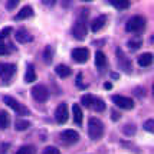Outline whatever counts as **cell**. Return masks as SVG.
<instances>
[{"mask_svg": "<svg viewBox=\"0 0 154 154\" xmlns=\"http://www.w3.org/2000/svg\"><path fill=\"white\" fill-rule=\"evenodd\" d=\"M102 134H104V124H102V121L100 118H97V117L89 118V121H88V135H89V138L97 141L102 137Z\"/></svg>", "mask_w": 154, "mask_h": 154, "instance_id": "6da1fadb", "label": "cell"}, {"mask_svg": "<svg viewBox=\"0 0 154 154\" xmlns=\"http://www.w3.org/2000/svg\"><path fill=\"white\" fill-rule=\"evenodd\" d=\"M146 27V19L143 16H133L125 25V30L130 33H141Z\"/></svg>", "mask_w": 154, "mask_h": 154, "instance_id": "7a4b0ae2", "label": "cell"}, {"mask_svg": "<svg viewBox=\"0 0 154 154\" xmlns=\"http://www.w3.org/2000/svg\"><path fill=\"white\" fill-rule=\"evenodd\" d=\"M32 97H33V100L36 102H40V104H43V102H46L48 98H49V91H48V88L45 85H35L32 88Z\"/></svg>", "mask_w": 154, "mask_h": 154, "instance_id": "3957f363", "label": "cell"}, {"mask_svg": "<svg viewBox=\"0 0 154 154\" xmlns=\"http://www.w3.org/2000/svg\"><path fill=\"white\" fill-rule=\"evenodd\" d=\"M3 101L6 102L7 107H10L14 112H17L19 115H29L30 114V112H29V109H27L25 105H22L20 102H17V101L14 100V98H12V97H7L6 95V97L3 98Z\"/></svg>", "mask_w": 154, "mask_h": 154, "instance_id": "277c9868", "label": "cell"}, {"mask_svg": "<svg viewBox=\"0 0 154 154\" xmlns=\"http://www.w3.org/2000/svg\"><path fill=\"white\" fill-rule=\"evenodd\" d=\"M112 101L117 107H120L121 109H133L134 108V101L128 97H122V95H114Z\"/></svg>", "mask_w": 154, "mask_h": 154, "instance_id": "5b68a950", "label": "cell"}, {"mask_svg": "<svg viewBox=\"0 0 154 154\" xmlns=\"http://www.w3.org/2000/svg\"><path fill=\"white\" fill-rule=\"evenodd\" d=\"M87 33H88V29H87V25H85L84 20L76 22V23L74 25V27H72V35H74L75 39H78V40L85 39Z\"/></svg>", "mask_w": 154, "mask_h": 154, "instance_id": "8992f818", "label": "cell"}, {"mask_svg": "<svg viewBox=\"0 0 154 154\" xmlns=\"http://www.w3.org/2000/svg\"><path fill=\"white\" fill-rule=\"evenodd\" d=\"M68 115H69V109H68V104L62 102L58 105L56 111H55V118H56V122L59 124H65L68 121Z\"/></svg>", "mask_w": 154, "mask_h": 154, "instance_id": "52a82bcc", "label": "cell"}, {"mask_svg": "<svg viewBox=\"0 0 154 154\" xmlns=\"http://www.w3.org/2000/svg\"><path fill=\"white\" fill-rule=\"evenodd\" d=\"M89 58V51L87 48H75L72 51V59L78 63H85Z\"/></svg>", "mask_w": 154, "mask_h": 154, "instance_id": "ba28073f", "label": "cell"}, {"mask_svg": "<svg viewBox=\"0 0 154 154\" xmlns=\"http://www.w3.org/2000/svg\"><path fill=\"white\" fill-rule=\"evenodd\" d=\"M14 74H16L14 63H0V78L2 79H10Z\"/></svg>", "mask_w": 154, "mask_h": 154, "instance_id": "9c48e42d", "label": "cell"}, {"mask_svg": "<svg viewBox=\"0 0 154 154\" xmlns=\"http://www.w3.org/2000/svg\"><path fill=\"white\" fill-rule=\"evenodd\" d=\"M60 140L63 141L65 144H75L76 141L79 140V134L75 130H65L60 133Z\"/></svg>", "mask_w": 154, "mask_h": 154, "instance_id": "30bf717a", "label": "cell"}, {"mask_svg": "<svg viewBox=\"0 0 154 154\" xmlns=\"http://www.w3.org/2000/svg\"><path fill=\"white\" fill-rule=\"evenodd\" d=\"M117 58H118V65L122 71H125L127 74H130L133 71V66H131V60L128 59L125 55L122 54L121 49H117Z\"/></svg>", "mask_w": 154, "mask_h": 154, "instance_id": "8fae6325", "label": "cell"}, {"mask_svg": "<svg viewBox=\"0 0 154 154\" xmlns=\"http://www.w3.org/2000/svg\"><path fill=\"white\" fill-rule=\"evenodd\" d=\"M14 38H16V40H17L19 43H29V42H32V40H33L32 35L29 33L27 30H25V29L17 30V32L14 33Z\"/></svg>", "mask_w": 154, "mask_h": 154, "instance_id": "7c38bea8", "label": "cell"}, {"mask_svg": "<svg viewBox=\"0 0 154 154\" xmlns=\"http://www.w3.org/2000/svg\"><path fill=\"white\" fill-rule=\"evenodd\" d=\"M105 23H107V17L105 16H98L91 22V30L92 32H100L101 29L105 26Z\"/></svg>", "mask_w": 154, "mask_h": 154, "instance_id": "4fadbf2b", "label": "cell"}, {"mask_svg": "<svg viewBox=\"0 0 154 154\" xmlns=\"http://www.w3.org/2000/svg\"><path fill=\"white\" fill-rule=\"evenodd\" d=\"M107 63H108V60H107L105 54L101 52V51H97V54H95V65H97V68L100 71H102V69H105Z\"/></svg>", "mask_w": 154, "mask_h": 154, "instance_id": "5bb4252c", "label": "cell"}, {"mask_svg": "<svg viewBox=\"0 0 154 154\" xmlns=\"http://www.w3.org/2000/svg\"><path fill=\"white\" fill-rule=\"evenodd\" d=\"M32 16H33V9L30 6H25V7H22V10L14 16V20L19 22V20H25L27 17H32Z\"/></svg>", "mask_w": 154, "mask_h": 154, "instance_id": "9a60e30c", "label": "cell"}, {"mask_svg": "<svg viewBox=\"0 0 154 154\" xmlns=\"http://www.w3.org/2000/svg\"><path fill=\"white\" fill-rule=\"evenodd\" d=\"M153 60H154V55L153 54H143V55H140L138 56V65L140 66H143V68H147V66H150L151 63H153Z\"/></svg>", "mask_w": 154, "mask_h": 154, "instance_id": "2e32d148", "label": "cell"}, {"mask_svg": "<svg viewBox=\"0 0 154 154\" xmlns=\"http://www.w3.org/2000/svg\"><path fill=\"white\" fill-rule=\"evenodd\" d=\"M55 72L60 78H68L69 75L72 74V69L69 66H66V65H63V63H60V65H58V66L55 68Z\"/></svg>", "mask_w": 154, "mask_h": 154, "instance_id": "e0dca14e", "label": "cell"}, {"mask_svg": "<svg viewBox=\"0 0 154 154\" xmlns=\"http://www.w3.org/2000/svg\"><path fill=\"white\" fill-rule=\"evenodd\" d=\"M72 112H74V121L75 124L81 125L82 124V120H84V114H82V109L78 104H74L72 105Z\"/></svg>", "mask_w": 154, "mask_h": 154, "instance_id": "ac0fdd59", "label": "cell"}, {"mask_svg": "<svg viewBox=\"0 0 154 154\" xmlns=\"http://www.w3.org/2000/svg\"><path fill=\"white\" fill-rule=\"evenodd\" d=\"M36 72H35V68L32 65H27L26 68V74H25V81H26L27 84H32L33 81H36Z\"/></svg>", "mask_w": 154, "mask_h": 154, "instance_id": "d6986e66", "label": "cell"}, {"mask_svg": "<svg viewBox=\"0 0 154 154\" xmlns=\"http://www.w3.org/2000/svg\"><path fill=\"white\" fill-rule=\"evenodd\" d=\"M95 95H91V94H85L82 95V98H81V102H82V105L87 108H92V105H94L95 102Z\"/></svg>", "mask_w": 154, "mask_h": 154, "instance_id": "ffe728a7", "label": "cell"}, {"mask_svg": "<svg viewBox=\"0 0 154 154\" xmlns=\"http://www.w3.org/2000/svg\"><path fill=\"white\" fill-rule=\"evenodd\" d=\"M109 3L118 10H125L130 7V0H109Z\"/></svg>", "mask_w": 154, "mask_h": 154, "instance_id": "44dd1931", "label": "cell"}, {"mask_svg": "<svg viewBox=\"0 0 154 154\" xmlns=\"http://www.w3.org/2000/svg\"><path fill=\"white\" fill-rule=\"evenodd\" d=\"M10 124V117L6 111H0V130H6Z\"/></svg>", "mask_w": 154, "mask_h": 154, "instance_id": "7402d4cb", "label": "cell"}, {"mask_svg": "<svg viewBox=\"0 0 154 154\" xmlns=\"http://www.w3.org/2000/svg\"><path fill=\"white\" fill-rule=\"evenodd\" d=\"M43 59L46 63H51L52 59H54V48L51 46V45H48L45 49H43Z\"/></svg>", "mask_w": 154, "mask_h": 154, "instance_id": "603a6c76", "label": "cell"}, {"mask_svg": "<svg viewBox=\"0 0 154 154\" xmlns=\"http://www.w3.org/2000/svg\"><path fill=\"white\" fill-rule=\"evenodd\" d=\"M29 127H30V122H29L27 120H22V118L16 120V125H14V128H16L17 131H25V130H27Z\"/></svg>", "mask_w": 154, "mask_h": 154, "instance_id": "cb8c5ba5", "label": "cell"}, {"mask_svg": "<svg viewBox=\"0 0 154 154\" xmlns=\"http://www.w3.org/2000/svg\"><path fill=\"white\" fill-rule=\"evenodd\" d=\"M105 108H107V105H105V102H104V101L100 100V98H95V102H94V105H92V109L98 111V112H102Z\"/></svg>", "mask_w": 154, "mask_h": 154, "instance_id": "d4e9b609", "label": "cell"}, {"mask_svg": "<svg viewBox=\"0 0 154 154\" xmlns=\"http://www.w3.org/2000/svg\"><path fill=\"white\" fill-rule=\"evenodd\" d=\"M16 154H36V150L33 146H23L16 151Z\"/></svg>", "mask_w": 154, "mask_h": 154, "instance_id": "484cf974", "label": "cell"}, {"mask_svg": "<svg viewBox=\"0 0 154 154\" xmlns=\"http://www.w3.org/2000/svg\"><path fill=\"white\" fill-rule=\"evenodd\" d=\"M141 45H143V40H141V39H131V40H128V48H130L131 51H137V49H140Z\"/></svg>", "mask_w": 154, "mask_h": 154, "instance_id": "4316f807", "label": "cell"}, {"mask_svg": "<svg viewBox=\"0 0 154 154\" xmlns=\"http://www.w3.org/2000/svg\"><path fill=\"white\" fill-rule=\"evenodd\" d=\"M122 133L125 135H130V137H133L135 134V125L133 124H127L125 127H122Z\"/></svg>", "mask_w": 154, "mask_h": 154, "instance_id": "83f0119b", "label": "cell"}, {"mask_svg": "<svg viewBox=\"0 0 154 154\" xmlns=\"http://www.w3.org/2000/svg\"><path fill=\"white\" fill-rule=\"evenodd\" d=\"M12 30H13V29H12L10 26H7V27H5V29H2V30H0V43L6 39L9 35L12 33Z\"/></svg>", "mask_w": 154, "mask_h": 154, "instance_id": "f1b7e54d", "label": "cell"}, {"mask_svg": "<svg viewBox=\"0 0 154 154\" xmlns=\"http://www.w3.org/2000/svg\"><path fill=\"white\" fill-rule=\"evenodd\" d=\"M42 154H60V151L56 147H54V146H48V147H45Z\"/></svg>", "mask_w": 154, "mask_h": 154, "instance_id": "f546056e", "label": "cell"}, {"mask_svg": "<svg viewBox=\"0 0 154 154\" xmlns=\"http://www.w3.org/2000/svg\"><path fill=\"white\" fill-rule=\"evenodd\" d=\"M144 130L148 133H154V120H147L144 122Z\"/></svg>", "mask_w": 154, "mask_h": 154, "instance_id": "4dcf8cb0", "label": "cell"}, {"mask_svg": "<svg viewBox=\"0 0 154 154\" xmlns=\"http://www.w3.org/2000/svg\"><path fill=\"white\" fill-rule=\"evenodd\" d=\"M19 3H20V0H7L6 9H7V10H13V9L17 6Z\"/></svg>", "mask_w": 154, "mask_h": 154, "instance_id": "1f68e13d", "label": "cell"}, {"mask_svg": "<svg viewBox=\"0 0 154 154\" xmlns=\"http://www.w3.org/2000/svg\"><path fill=\"white\" fill-rule=\"evenodd\" d=\"M9 54V49H7L6 45H3V43H0V56H5V55Z\"/></svg>", "mask_w": 154, "mask_h": 154, "instance_id": "d6a6232c", "label": "cell"}, {"mask_svg": "<svg viewBox=\"0 0 154 154\" xmlns=\"http://www.w3.org/2000/svg\"><path fill=\"white\" fill-rule=\"evenodd\" d=\"M43 3H45L46 6H54L55 3H56V0H43Z\"/></svg>", "mask_w": 154, "mask_h": 154, "instance_id": "836d02e7", "label": "cell"}, {"mask_svg": "<svg viewBox=\"0 0 154 154\" xmlns=\"http://www.w3.org/2000/svg\"><path fill=\"white\" fill-rule=\"evenodd\" d=\"M111 118H112V121L120 120V114H118V112H115V111H112V115H111Z\"/></svg>", "mask_w": 154, "mask_h": 154, "instance_id": "e575fe53", "label": "cell"}, {"mask_svg": "<svg viewBox=\"0 0 154 154\" xmlns=\"http://www.w3.org/2000/svg\"><path fill=\"white\" fill-rule=\"evenodd\" d=\"M105 88H107V89H111V88H112V85H111L109 82H105Z\"/></svg>", "mask_w": 154, "mask_h": 154, "instance_id": "d590c367", "label": "cell"}, {"mask_svg": "<svg viewBox=\"0 0 154 154\" xmlns=\"http://www.w3.org/2000/svg\"><path fill=\"white\" fill-rule=\"evenodd\" d=\"M82 2H92V0H82Z\"/></svg>", "mask_w": 154, "mask_h": 154, "instance_id": "8d00e7d4", "label": "cell"}, {"mask_svg": "<svg viewBox=\"0 0 154 154\" xmlns=\"http://www.w3.org/2000/svg\"><path fill=\"white\" fill-rule=\"evenodd\" d=\"M153 94H154V85H153Z\"/></svg>", "mask_w": 154, "mask_h": 154, "instance_id": "74e56055", "label": "cell"}, {"mask_svg": "<svg viewBox=\"0 0 154 154\" xmlns=\"http://www.w3.org/2000/svg\"><path fill=\"white\" fill-rule=\"evenodd\" d=\"M153 40H154V36H153Z\"/></svg>", "mask_w": 154, "mask_h": 154, "instance_id": "f35d334b", "label": "cell"}]
</instances>
